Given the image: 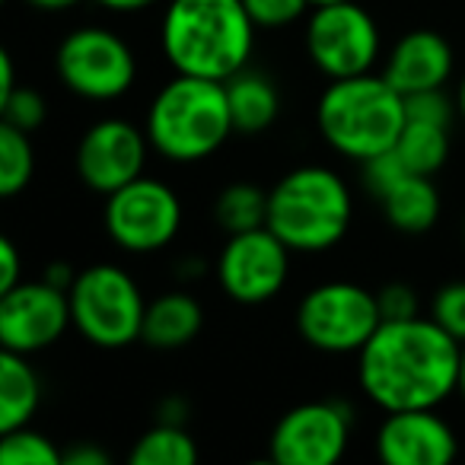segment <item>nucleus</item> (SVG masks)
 Instances as JSON below:
<instances>
[{
  "instance_id": "nucleus-1",
  "label": "nucleus",
  "mask_w": 465,
  "mask_h": 465,
  "mask_svg": "<svg viewBox=\"0 0 465 465\" xmlns=\"http://www.w3.org/2000/svg\"><path fill=\"white\" fill-rule=\"evenodd\" d=\"M462 344L430 316L382 322L357 354L361 389L382 411L437 408L459 389Z\"/></svg>"
},
{
  "instance_id": "nucleus-2",
  "label": "nucleus",
  "mask_w": 465,
  "mask_h": 465,
  "mask_svg": "<svg viewBox=\"0 0 465 465\" xmlns=\"http://www.w3.org/2000/svg\"><path fill=\"white\" fill-rule=\"evenodd\" d=\"M255 29L242 0H169L160 45L175 74L226 84L249 67Z\"/></svg>"
},
{
  "instance_id": "nucleus-3",
  "label": "nucleus",
  "mask_w": 465,
  "mask_h": 465,
  "mask_svg": "<svg viewBox=\"0 0 465 465\" xmlns=\"http://www.w3.org/2000/svg\"><path fill=\"white\" fill-rule=\"evenodd\" d=\"M405 122V96L382 74L331 80L316 105V128L322 141L357 163L392 150Z\"/></svg>"
},
{
  "instance_id": "nucleus-4",
  "label": "nucleus",
  "mask_w": 465,
  "mask_h": 465,
  "mask_svg": "<svg viewBox=\"0 0 465 465\" xmlns=\"http://www.w3.org/2000/svg\"><path fill=\"white\" fill-rule=\"evenodd\" d=\"M150 147L173 163H198L217 153L232 134V112L223 80L175 74L147 109Z\"/></svg>"
},
{
  "instance_id": "nucleus-5",
  "label": "nucleus",
  "mask_w": 465,
  "mask_h": 465,
  "mask_svg": "<svg viewBox=\"0 0 465 465\" xmlns=\"http://www.w3.org/2000/svg\"><path fill=\"white\" fill-rule=\"evenodd\" d=\"M354 217L351 188L329 166H297L268 192V230L291 252H325L344 240Z\"/></svg>"
},
{
  "instance_id": "nucleus-6",
  "label": "nucleus",
  "mask_w": 465,
  "mask_h": 465,
  "mask_svg": "<svg viewBox=\"0 0 465 465\" xmlns=\"http://www.w3.org/2000/svg\"><path fill=\"white\" fill-rule=\"evenodd\" d=\"M74 329L103 351H118L141 341L147 303L141 287L118 265H90L77 272L67 291Z\"/></svg>"
},
{
  "instance_id": "nucleus-7",
  "label": "nucleus",
  "mask_w": 465,
  "mask_h": 465,
  "mask_svg": "<svg viewBox=\"0 0 465 465\" xmlns=\"http://www.w3.org/2000/svg\"><path fill=\"white\" fill-rule=\"evenodd\" d=\"M382 325L376 293L351 281H325L297 306V331L310 348L325 354H361Z\"/></svg>"
},
{
  "instance_id": "nucleus-8",
  "label": "nucleus",
  "mask_w": 465,
  "mask_h": 465,
  "mask_svg": "<svg viewBox=\"0 0 465 465\" xmlns=\"http://www.w3.org/2000/svg\"><path fill=\"white\" fill-rule=\"evenodd\" d=\"M61 84L93 103H109L134 86L137 58L118 33L103 26H80L58 45Z\"/></svg>"
},
{
  "instance_id": "nucleus-9",
  "label": "nucleus",
  "mask_w": 465,
  "mask_h": 465,
  "mask_svg": "<svg viewBox=\"0 0 465 465\" xmlns=\"http://www.w3.org/2000/svg\"><path fill=\"white\" fill-rule=\"evenodd\" d=\"M306 52L329 80L370 74L380 58V26L357 0L322 4L306 20Z\"/></svg>"
},
{
  "instance_id": "nucleus-10",
  "label": "nucleus",
  "mask_w": 465,
  "mask_h": 465,
  "mask_svg": "<svg viewBox=\"0 0 465 465\" xmlns=\"http://www.w3.org/2000/svg\"><path fill=\"white\" fill-rule=\"evenodd\" d=\"M182 226V201L166 182L137 175L105 201V230L124 252H160Z\"/></svg>"
},
{
  "instance_id": "nucleus-11",
  "label": "nucleus",
  "mask_w": 465,
  "mask_h": 465,
  "mask_svg": "<svg viewBox=\"0 0 465 465\" xmlns=\"http://www.w3.org/2000/svg\"><path fill=\"white\" fill-rule=\"evenodd\" d=\"M291 274V246L268 226L232 232L217 255V284L236 303L259 306L278 297Z\"/></svg>"
},
{
  "instance_id": "nucleus-12",
  "label": "nucleus",
  "mask_w": 465,
  "mask_h": 465,
  "mask_svg": "<svg viewBox=\"0 0 465 465\" xmlns=\"http://www.w3.org/2000/svg\"><path fill=\"white\" fill-rule=\"evenodd\" d=\"M351 440V414L341 401H303L274 424L268 456L278 465H335Z\"/></svg>"
},
{
  "instance_id": "nucleus-13",
  "label": "nucleus",
  "mask_w": 465,
  "mask_h": 465,
  "mask_svg": "<svg viewBox=\"0 0 465 465\" xmlns=\"http://www.w3.org/2000/svg\"><path fill=\"white\" fill-rule=\"evenodd\" d=\"M74 325L67 291L42 281H20L0 293V344L16 354H39L52 348Z\"/></svg>"
},
{
  "instance_id": "nucleus-14",
  "label": "nucleus",
  "mask_w": 465,
  "mask_h": 465,
  "mask_svg": "<svg viewBox=\"0 0 465 465\" xmlns=\"http://www.w3.org/2000/svg\"><path fill=\"white\" fill-rule=\"evenodd\" d=\"M150 137L124 118H103L77 143V175L96 194L109 198L122 185L143 175Z\"/></svg>"
},
{
  "instance_id": "nucleus-15",
  "label": "nucleus",
  "mask_w": 465,
  "mask_h": 465,
  "mask_svg": "<svg viewBox=\"0 0 465 465\" xmlns=\"http://www.w3.org/2000/svg\"><path fill=\"white\" fill-rule=\"evenodd\" d=\"M376 456L386 465H450L459 456V437L437 408L386 411L376 430Z\"/></svg>"
},
{
  "instance_id": "nucleus-16",
  "label": "nucleus",
  "mask_w": 465,
  "mask_h": 465,
  "mask_svg": "<svg viewBox=\"0 0 465 465\" xmlns=\"http://www.w3.org/2000/svg\"><path fill=\"white\" fill-rule=\"evenodd\" d=\"M452 45L433 29H414L405 33L392 45V52L386 54V67H382V77L401 93V96H411V93L424 90H443V84L452 77Z\"/></svg>"
},
{
  "instance_id": "nucleus-17",
  "label": "nucleus",
  "mask_w": 465,
  "mask_h": 465,
  "mask_svg": "<svg viewBox=\"0 0 465 465\" xmlns=\"http://www.w3.org/2000/svg\"><path fill=\"white\" fill-rule=\"evenodd\" d=\"M201 325H204V310L192 293H163L153 303H147L143 312V329L141 341H147L150 348L160 351H175L185 348L198 338Z\"/></svg>"
},
{
  "instance_id": "nucleus-18",
  "label": "nucleus",
  "mask_w": 465,
  "mask_h": 465,
  "mask_svg": "<svg viewBox=\"0 0 465 465\" xmlns=\"http://www.w3.org/2000/svg\"><path fill=\"white\" fill-rule=\"evenodd\" d=\"M226 96H230L232 128L240 134H262L281 115V93L274 80L262 71L242 67L226 80Z\"/></svg>"
},
{
  "instance_id": "nucleus-19",
  "label": "nucleus",
  "mask_w": 465,
  "mask_h": 465,
  "mask_svg": "<svg viewBox=\"0 0 465 465\" xmlns=\"http://www.w3.org/2000/svg\"><path fill=\"white\" fill-rule=\"evenodd\" d=\"M380 204L389 223L408 236L427 232L440 220V192L430 175L405 173L392 188L382 192Z\"/></svg>"
},
{
  "instance_id": "nucleus-20",
  "label": "nucleus",
  "mask_w": 465,
  "mask_h": 465,
  "mask_svg": "<svg viewBox=\"0 0 465 465\" xmlns=\"http://www.w3.org/2000/svg\"><path fill=\"white\" fill-rule=\"evenodd\" d=\"M42 401V382L26 354L0 351V433L26 427Z\"/></svg>"
},
{
  "instance_id": "nucleus-21",
  "label": "nucleus",
  "mask_w": 465,
  "mask_h": 465,
  "mask_svg": "<svg viewBox=\"0 0 465 465\" xmlns=\"http://www.w3.org/2000/svg\"><path fill=\"white\" fill-rule=\"evenodd\" d=\"M392 150L408 173L433 175L450 160V128H446V124L414 122V118H408Z\"/></svg>"
},
{
  "instance_id": "nucleus-22",
  "label": "nucleus",
  "mask_w": 465,
  "mask_h": 465,
  "mask_svg": "<svg viewBox=\"0 0 465 465\" xmlns=\"http://www.w3.org/2000/svg\"><path fill=\"white\" fill-rule=\"evenodd\" d=\"M213 220L226 236L268 226V192L252 182H232L213 201Z\"/></svg>"
},
{
  "instance_id": "nucleus-23",
  "label": "nucleus",
  "mask_w": 465,
  "mask_h": 465,
  "mask_svg": "<svg viewBox=\"0 0 465 465\" xmlns=\"http://www.w3.org/2000/svg\"><path fill=\"white\" fill-rule=\"evenodd\" d=\"M198 446L182 424L160 420L131 450V465H194Z\"/></svg>"
},
{
  "instance_id": "nucleus-24",
  "label": "nucleus",
  "mask_w": 465,
  "mask_h": 465,
  "mask_svg": "<svg viewBox=\"0 0 465 465\" xmlns=\"http://www.w3.org/2000/svg\"><path fill=\"white\" fill-rule=\"evenodd\" d=\"M35 173V150L29 141V131L0 122V194L14 198L26 192Z\"/></svg>"
},
{
  "instance_id": "nucleus-25",
  "label": "nucleus",
  "mask_w": 465,
  "mask_h": 465,
  "mask_svg": "<svg viewBox=\"0 0 465 465\" xmlns=\"http://www.w3.org/2000/svg\"><path fill=\"white\" fill-rule=\"evenodd\" d=\"M0 462L4 465H64V452L33 427L0 433Z\"/></svg>"
},
{
  "instance_id": "nucleus-26",
  "label": "nucleus",
  "mask_w": 465,
  "mask_h": 465,
  "mask_svg": "<svg viewBox=\"0 0 465 465\" xmlns=\"http://www.w3.org/2000/svg\"><path fill=\"white\" fill-rule=\"evenodd\" d=\"M430 319L443 331H450L459 344L465 341V281H450L433 293Z\"/></svg>"
},
{
  "instance_id": "nucleus-27",
  "label": "nucleus",
  "mask_w": 465,
  "mask_h": 465,
  "mask_svg": "<svg viewBox=\"0 0 465 465\" xmlns=\"http://www.w3.org/2000/svg\"><path fill=\"white\" fill-rule=\"evenodd\" d=\"M45 112H48L45 99L35 90H29V86H16L14 93L0 96V115H4V122L20 131H35L45 122Z\"/></svg>"
},
{
  "instance_id": "nucleus-28",
  "label": "nucleus",
  "mask_w": 465,
  "mask_h": 465,
  "mask_svg": "<svg viewBox=\"0 0 465 465\" xmlns=\"http://www.w3.org/2000/svg\"><path fill=\"white\" fill-rule=\"evenodd\" d=\"M242 4L259 29L291 26L306 14V7H312L310 0H242Z\"/></svg>"
},
{
  "instance_id": "nucleus-29",
  "label": "nucleus",
  "mask_w": 465,
  "mask_h": 465,
  "mask_svg": "<svg viewBox=\"0 0 465 465\" xmlns=\"http://www.w3.org/2000/svg\"><path fill=\"white\" fill-rule=\"evenodd\" d=\"M405 115L414 122H433V124H446L452 122V103L443 96V90H424V93H411L405 96Z\"/></svg>"
},
{
  "instance_id": "nucleus-30",
  "label": "nucleus",
  "mask_w": 465,
  "mask_h": 465,
  "mask_svg": "<svg viewBox=\"0 0 465 465\" xmlns=\"http://www.w3.org/2000/svg\"><path fill=\"white\" fill-rule=\"evenodd\" d=\"M376 303H380L382 322L420 316V312H418V293H414V287L401 284V281H392V284L382 287V291L376 293Z\"/></svg>"
},
{
  "instance_id": "nucleus-31",
  "label": "nucleus",
  "mask_w": 465,
  "mask_h": 465,
  "mask_svg": "<svg viewBox=\"0 0 465 465\" xmlns=\"http://www.w3.org/2000/svg\"><path fill=\"white\" fill-rule=\"evenodd\" d=\"M405 173L408 169L401 166V160L395 156V150H386V153H380V156H373V160L363 163V185H367L370 194L382 198V192L392 188Z\"/></svg>"
},
{
  "instance_id": "nucleus-32",
  "label": "nucleus",
  "mask_w": 465,
  "mask_h": 465,
  "mask_svg": "<svg viewBox=\"0 0 465 465\" xmlns=\"http://www.w3.org/2000/svg\"><path fill=\"white\" fill-rule=\"evenodd\" d=\"M20 284V252H16L14 240L4 236L0 240V293Z\"/></svg>"
},
{
  "instance_id": "nucleus-33",
  "label": "nucleus",
  "mask_w": 465,
  "mask_h": 465,
  "mask_svg": "<svg viewBox=\"0 0 465 465\" xmlns=\"http://www.w3.org/2000/svg\"><path fill=\"white\" fill-rule=\"evenodd\" d=\"M64 465H109V452L103 446L80 443L64 452Z\"/></svg>"
},
{
  "instance_id": "nucleus-34",
  "label": "nucleus",
  "mask_w": 465,
  "mask_h": 465,
  "mask_svg": "<svg viewBox=\"0 0 465 465\" xmlns=\"http://www.w3.org/2000/svg\"><path fill=\"white\" fill-rule=\"evenodd\" d=\"M42 278H45L48 284L61 287V291H71L74 281H77V272H74L67 262H52V265L45 268V274H42Z\"/></svg>"
},
{
  "instance_id": "nucleus-35",
  "label": "nucleus",
  "mask_w": 465,
  "mask_h": 465,
  "mask_svg": "<svg viewBox=\"0 0 465 465\" xmlns=\"http://www.w3.org/2000/svg\"><path fill=\"white\" fill-rule=\"evenodd\" d=\"M99 7L112 10V14H141V10L153 7L160 0H96Z\"/></svg>"
},
{
  "instance_id": "nucleus-36",
  "label": "nucleus",
  "mask_w": 465,
  "mask_h": 465,
  "mask_svg": "<svg viewBox=\"0 0 465 465\" xmlns=\"http://www.w3.org/2000/svg\"><path fill=\"white\" fill-rule=\"evenodd\" d=\"M16 90V77H14V58L10 52H0V96Z\"/></svg>"
},
{
  "instance_id": "nucleus-37",
  "label": "nucleus",
  "mask_w": 465,
  "mask_h": 465,
  "mask_svg": "<svg viewBox=\"0 0 465 465\" xmlns=\"http://www.w3.org/2000/svg\"><path fill=\"white\" fill-rule=\"evenodd\" d=\"M160 420H166V424H185V401H182V399L163 401Z\"/></svg>"
},
{
  "instance_id": "nucleus-38",
  "label": "nucleus",
  "mask_w": 465,
  "mask_h": 465,
  "mask_svg": "<svg viewBox=\"0 0 465 465\" xmlns=\"http://www.w3.org/2000/svg\"><path fill=\"white\" fill-rule=\"evenodd\" d=\"M26 4L35 10H42V14H61V10L77 7L80 0H26Z\"/></svg>"
},
{
  "instance_id": "nucleus-39",
  "label": "nucleus",
  "mask_w": 465,
  "mask_h": 465,
  "mask_svg": "<svg viewBox=\"0 0 465 465\" xmlns=\"http://www.w3.org/2000/svg\"><path fill=\"white\" fill-rule=\"evenodd\" d=\"M459 392L465 399V341H462V357H459Z\"/></svg>"
},
{
  "instance_id": "nucleus-40",
  "label": "nucleus",
  "mask_w": 465,
  "mask_h": 465,
  "mask_svg": "<svg viewBox=\"0 0 465 465\" xmlns=\"http://www.w3.org/2000/svg\"><path fill=\"white\" fill-rule=\"evenodd\" d=\"M459 115L465 118V74H462V80H459Z\"/></svg>"
},
{
  "instance_id": "nucleus-41",
  "label": "nucleus",
  "mask_w": 465,
  "mask_h": 465,
  "mask_svg": "<svg viewBox=\"0 0 465 465\" xmlns=\"http://www.w3.org/2000/svg\"><path fill=\"white\" fill-rule=\"evenodd\" d=\"M312 7H322V4H338V0H310Z\"/></svg>"
},
{
  "instance_id": "nucleus-42",
  "label": "nucleus",
  "mask_w": 465,
  "mask_h": 465,
  "mask_svg": "<svg viewBox=\"0 0 465 465\" xmlns=\"http://www.w3.org/2000/svg\"><path fill=\"white\" fill-rule=\"evenodd\" d=\"M462 240H465V217H462Z\"/></svg>"
}]
</instances>
